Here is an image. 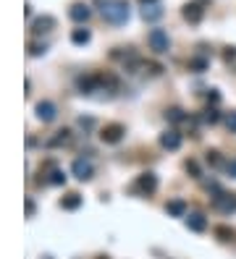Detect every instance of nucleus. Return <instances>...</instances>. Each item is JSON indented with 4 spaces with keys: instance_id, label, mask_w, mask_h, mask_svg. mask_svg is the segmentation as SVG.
Segmentation results:
<instances>
[{
    "instance_id": "f257e3e1",
    "label": "nucleus",
    "mask_w": 236,
    "mask_h": 259,
    "mask_svg": "<svg viewBox=\"0 0 236 259\" xmlns=\"http://www.w3.org/2000/svg\"><path fill=\"white\" fill-rule=\"evenodd\" d=\"M100 5V11H103L105 16V21H111V24H126L129 21V3L126 0H97Z\"/></svg>"
},
{
    "instance_id": "f03ea898",
    "label": "nucleus",
    "mask_w": 236,
    "mask_h": 259,
    "mask_svg": "<svg viewBox=\"0 0 236 259\" xmlns=\"http://www.w3.org/2000/svg\"><path fill=\"white\" fill-rule=\"evenodd\" d=\"M147 42H150V48L155 52H168V48H171V40H168L166 29H152L147 34Z\"/></svg>"
},
{
    "instance_id": "7ed1b4c3",
    "label": "nucleus",
    "mask_w": 236,
    "mask_h": 259,
    "mask_svg": "<svg viewBox=\"0 0 236 259\" xmlns=\"http://www.w3.org/2000/svg\"><path fill=\"white\" fill-rule=\"evenodd\" d=\"M71 173H74L79 181H89V178H92V173H95V168H92V162H89V160L79 157V160H74V165H71Z\"/></svg>"
},
{
    "instance_id": "20e7f679",
    "label": "nucleus",
    "mask_w": 236,
    "mask_h": 259,
    "mask_svg": "<svg viewBox=\"0 0 236 259\" xmlns=\"http://www.w3.org/2000/svg\"><path fill=\"white\" fill-rule=\"evenodd\" d=\"M123 134L126 131H123L121 123H111V126L103 128V134H100V136H103V142H108V144H118L123 139Z\"/></svg>"
},
{
    "instance_id": "39448f33",
    "label": "nucleus",
    "mask_w": 236,
    "mask_h": 259,
    "mask_svg": "<svg viewBox=\"0 0 236 259\" xmlns=\"http://www.w3.org/2000/svg\"><path fill=\"white\" fill-rule=\"evenodd\" d=\"M56 115H58V107L50 103V100H42V103H37V118L45 123H50V121H56Z\"/></svg>"
},
{
    "instance_id": "423d86ee",
    "label": "nucleus",
    "mask_w": 236,
    "mask_h": 259,
    "mask_svg": "<svg viewBox=\"0 0 236 259\" xmlns=\"http://www.w3.org/2000/svg\"><path fill=\"white\" fill-rule=\"evenodd\" d=\"M134 189L142 191V194H152V191L158 189V178L152 173H142L139 178H137V183H134Z\"/></svg>"
},
{
    "instance_id": "0eeeda50",
    "label": "nucleus",
    "mask_w": 236,
    "mask_h": 259,
    "mask_svg": "<svg viewBox=\"0 0 236 259\" xmlns=\"http://www.w3.org/2000/svg\"><path fill=\"white\" fill-rule=\"evenodd\" d=\"M181 13H184V18H186L189 24H199V21H202V16H205V8L199 5V3H186Z\"/></svg>"
},
{
    "instance_id": "6e6552de",
    "label": "nucleus",
    "mask_w": 236,
    "mask_h": 259,
    "mask_svg": "<svg viewBox=\"0 0 236 259\" xmlns=\"http://www.w3.org/2000/svg\"><path fill=\"white\" fill-rule=\"evenodd\" d=\"M186 225H189V230H194V233H202V230L207 228V220H205L202 212H189V215H186Z\"/></svg>"
},
{
    "instance_id": "1a4fd4ad",
    "label": "nucleus",
    "mask_w": 236,
    "mask_h": 259,
    "mask_svg": "<svg viewBox=\"0 0 236 259\" xmlns=\"http://www.w3.org/2000/svg\"><path fill=\"white\" fill-rule=\"evenodd\" d=\"M215 207L221 209V212H236V197H231V194H218L215 197Z\"/></svg>"
},
{
    "instance_id": "9d476101",
    "label": "nucleus",
    "mask_w": 236,
    "mask_h": 259,
    "mask_svg": "<svg viewBox=\"0 0 236 259\" xmlns=\"http://www.w3.org/2000/svg\"><path fill=\"white\" fill-rule=\"evenodd\" d=\"M71 18H74V21H79V24H84L89 16H92V11H89V5H84V3H74L71 5Z\"/></svg>"
},
{
    "instance_id": "9b49d317",
    "label": "nucleus",
    "mask_w": 236,
    "mask_h": 259,
    "mask_svg": "<svg viewBox=\"0 0 236 259\" xmlns=\"http://www.w3.org/2000/svg\"><path fill=\"white\" fill-rule=\"evenodd\" d=\"M53 26H56V18H53V16H40L37 21L32 24V32L34 34H45V32H50Z\"/></svg>"
},
{
    "instance_id": "f8f14e48",
    "label": "nucleus",
    "mask_w": 236,
    "mask_h": 259,
    "mask_svg": "<svg viewBox=\"0 0 236 259\" xmlns=\"http://www.w3.org/2000/svg\"><path fill=\"white\" fill-rule=\"evenodd\" d=\"M160 147H166V150H178V147H181V134L166 131V134L160 136Z\"/></svg>"
},
{
    "instance_id": "ddd939ff",
    "label": "nucleus",
    "mask_w": 236,
    "mask_h": 259,
    "mask_svg": "<svg viewBox=\"0 0 236 259\" xmlns=\"http://www.w3.org/2000/svg\"><path fill=\"white\" fill-rule=\"evenodd\" d=\"M142 18H144V21H158V18H163V8H160V3L144 5V8H142Z\"/></svg>"
},
{
    "instance_id": "4468645a",
    "label": "nucleus",
    "mask_w": 236,
    "mask_h": 259,
    "mask_svg": "<svg viewBox=\"0 0 236 259\" xmlns=\"http://www.w3.org/2000/svg\"><path fill=\"white\" fill-rule=\"evenodd\" d=\"M166 209H168V215H176V217H186L189 212H186V205L181 199H174V202H168L166 205Z\"/></svg>"
},
{
    "instance_id": "2eb2a0df",
    "label": "nucleus",
    "mask_w": 236,
    "mask_h": 259,
    "mask_svg": "<svg viewBox=\"0 0 236 259\" xmlns=\"http://www.w3.org/2000/svg\"><path fill=\"white\" fill-rule=\"evenodd\" d=\"M89 40H92V32L89 29H74L71 32V42L74 45H87Z\"/></svg>"
},
{
    "instance_id": "dca6fc26",
    "label": "nucleus",
    "mask_w": 236,
    "mask_h": 259,
    "mask_svg": "<svg viewBox=\"0 0 236 259\" xmlns=\"http://www.w3.org/2000/svg\"><path fill=\"white\" fill-rule=\"evenodd\" d=\"M60 205H63V209H76L81 205V197H79V194H68V197H63Z\"/></svg>"
},
{
    "instance_id": "f3484780",
    "label": "nucleus",
    "mask_w": 236,
    "mask_h": 259,
    "mask_svg": "<svg viewBox=\"0 0 236 259\" xmlns=\"http://www.w3.org/2000/svg\"><path fill=\"white\" fill-rule=\"evenodd\" d=\"M166 118L171 123H181V121H186V115H184V110H178V107H171L168 113H166Z\"/></svg>"
},
{
    "instance_id": "a211bd4d",
    "label": "nucleus",
    "mask_w": 236,
    "mask_h": 259,
    "mask_svg": "<svg viewBox=\"0 0 236 259\" xmlns=\"http://www.w3.org/2000/svg\"><path fill=\"white\" fill-rule=\"evenodd\" d=\"M63 142H68V131H66V128H63V131H58L48 144H50V147H58V144H63Z\"/></svg>"
},
{
    "instance_id": "6ab92c4d",
    "label": "nucleus",
    "mask_w": 236,
    "mask_h": 259,
    "mask_svg": "<svg viewBox=\"0 0 236 259\" xmlns=\"http://www.w3.org/2000/svg\"><path fill=\"white\" fill-rule=\"evenodd\" d=\"M215 233L221 236V241H234V230H229V228H226V225H221V228L215 230Z\"/></svg>"
},
{
    "instance_id": "aec40b11",
    "label": "nucleus",
    "mask_w": 236,
    "mask_h": 259,
    "mask_svg": "<svg viewBox=\"0 0 236 259\" xmlns=\"http://www.w3.org/2000/svg\"><path fill=\"white\" fill-rule=\"evenodd\" d=\"M189 68H194V71H205V68H207V60H205V58H192V60H189Z\"/></svg>"
},
{
    "instance_id": "412c9836",
    "label": "nucleus",
    "mask_w": 236,
    "mask_h": 259,
    "mask_svg": "<svg viewBox=\"0 0 236 259\" xmlns=\"http://www.w3.org/2000/svg\"><path fill=\"white\" fill-rule=\"evenodd\" d=\"M50 183H53V186H60V183H66V175H63L60 170H53V175H50Z\"/></svg>"
},
{
    "instance_id": "4be33fe9",
    "label": "nucleus",
    "mask_w": 236,
    "mask_h": 259,
    "mask_svg": "<svg viewBox=\"0 0 236 259\" xmlns=\"http://www.w3.org/2000/svg\"><path fill=\"white\" fill-rule=\"evenodd\" d=\"M45 52V45L40 42H29V55H42Z\"/></svg>"
},
{
    "instance_id": "5701e85b",
    "label": "nucleus",
    "mask_w": 236,
    "mask_h": 259,
    "mask_svg": "<svg viewBox=\"0 0 236 259\" xmlns=\"http://www.w3.org/2000/svg\"><path fill=\"white\" fill-rule=\"evenodd\" d=\"M226 126H229V131H236V113L226 115Z\"/></svg>"
},
{
    "instance_id": "b1692460",
    "label": "nucleus",
    "mask_w": 236,
    "mask_h": 259,
    "mask_svg": "<svg viewBox=\"0 0 236 259\" xmlns=\"http://www.w3.org/2000/svg\"><path fill=\"white\" fill-rule=\"evenodd\" d=\"M226 173L231 175V178H236V160H231V162H226Z\"/></svg>"
},
{
    "instance_id": "393cba45",
    "label": "nucleus",
    "mask_w": 236,
    "mask_h": 259,
    "mask_svg": "<svg viewBox=\"0 0 236 259\" xmlns=\"http://www.w3.org/2000/svg\"><path fill=\"white\" fill-rule=\"evenodd\" d=\"M205 121H207V123H215V121H218V113H215V110H207V113H205Z\"/></svg>"
},
{
    "instance_id": "a878e982",
    "label": "nucleus",
    "mask_w": 236,
    "mask_h": 259,
    "mask_svg": "<svg viewBox=\"0 0 236 259\" xmlns=\"http://www.w3.org/2000/svg\"><path fill=\"white\" fill-rule=\"evenodd\" d=\"M79 126H81V128H92L95 121H92V118H79Z\"/></svg>"
},
{
    "instance_id": "bb28decb",
    "label": "nucleus",
    "mask_w": 236,
    "mask_h": 259,
    "mask_svg": "<svg viewBox=\"0 0 236 259\" xmlns=\"http://www.w3.org/2000/svg\"><path fill=\"white\" fill-rule=\"evenodd\" d=\"M207 162H213V165H218V162H221V157H218V152H207Z\"/></svg>"
},
{
    "instance_id": "cd10ccee",
    "label": "nucleus",
    "mask_w": 236,
    "mask_h": 259,
    "mask_svg": "<svg viewBox=\"0 0 236 259\" xmlns=\"http://www.w3.org/2000/svg\"><path fill=\"white\" fill-rule=\"evenodd\" d=\"M186 170H189V173H194V175H199V168H197V162H186Z\"/></svg>"
},
{
    "instance_id": "c85d7f7f",
    "label": "nucleus",
    "mask_w": 236,
    "mask_h": 259,
    "mask_svg": "<svg viewBox=\"0 0 236 259\" xmlns=\"http://www.w3.org/2000/svg\"><path fill=\"white\" fill-rule=\"evenodd\" d=\"M207 100H210V103H218L221 97H218V92H215V89H210V95H207Z\"/></svg>"
},
{
    "instance_id": "c756f323",
    "label": "nucleus",
    "mask_w": 236,
    "mask_h": 259,
    "mask_svg": "<svg viewBox=\"0 0 236 259\" xmlns=\"http://www.w3.org/2000/svg\"><path fill=\"white\" fill-rule=\"evenodd\" d=\"M236 58V48H229V52H226V60H234Z\"/></svg>"
},
{
    "instance_id": "7c9ffc66",
    "label": "nucleus",
    "mask_w": 236,
    "mask_h": 259,
    "mask_svg": "<svg viewBox=\"0 0 236 259\" xmlns=\"http://www.w3.org/2000/svg\"><path fill=\"white\" fill-rule=\"evenodd\" d=\"M26 215H34V202H32V199L26 202Z\"/></svg>"
},
{
    "instance_id": "2f4dec72",
    "label": "nucleus",
    "mask_w": 236,
    "mask_h": 259,
    "mask_svg": "<svg viewBox=\"0 0 236 259\" xmlns=\"http://www.w3.org/2000/svg\"><path fill=\"white\" fill-rule=\"evenodd\" d=\"M152 3H158V0H142V5H152Z\"/></svg>"
},
{
    "instance_id": "473e14b6",
    "label": "nucleus",
    "mask_w": 236,
    "mask_h": 259,
    "mask_svg": "<svg viewBox=\"0 0 236 259\" xmlns=\"http://www.w3.org/2000/svg\"><path fill=\"white\" fill-rule=\"evenodd\" d=\"M100 259H108V257H100Z\"/></svg>"
}]
</instances>
